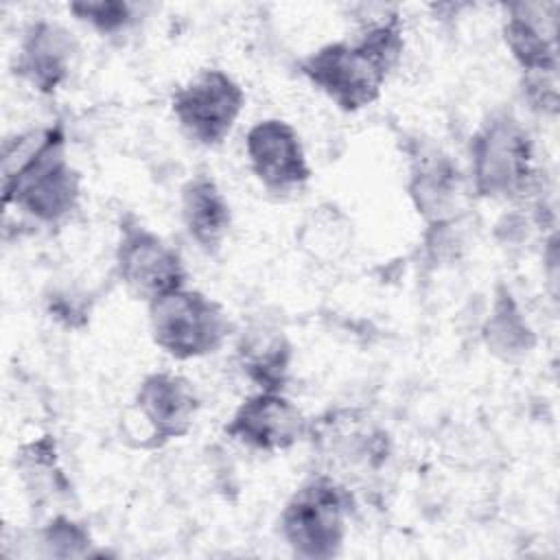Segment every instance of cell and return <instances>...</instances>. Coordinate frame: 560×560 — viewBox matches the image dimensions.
Here are the masks:
<instances>
[{"label":"cell","instance_id":"obj_1","mask_svg":"<svg viewBox=\"0 0 560 560\" xmlns=\"http://www.w3.org/2000/svg\"><path fill=\"white\" fill-rule=\"evenodd\" d=\"M2 206L42 225H59L81 203V173L68 158L61 120L20 131L2 144Z\"/></svg>","mask_w":560,"mask_h":560},{"label":"cell","instance_id":"obj_2","mask_svg":"<svg viewBox=\"0 0 560 560\" xmlns=\"http://www.w3.org/2000/svg\"><path fill=\"white\" fill-rule=\"evenodd\" d=\"M472 197L523 201L538 188L536 147L525 125L505 109L488 114L468 142Z\"/></svg>","mask_w":560,"mask_h":560},{"label":"cell","instance_id":"obj_3","mask_svg":"<svg viewBox=\"0 0 560 560\" xmlns=\"http://www.w3.org/2000/svg\"><path fill=\"white\" fill-rule=\"evenodd\" d=\"M352 512V488L324 470H315L306 475L284 501L278 529L293 556L328 560L341 553Z\"/></svg>","mask_w":560,"mask_h":560},{"label":"cell","instance_id":"obj_4","mask_svg":"<svg viewBox=\"0 0 560 560\" xmlns=\"http://www.w3.org/2000/svg\"><path fill=\"white\" fill-rule=\"evenodd\" d=\"M151 341L175 361L203 359L223 348L232 335L225 306L188 284L147 304Z\"/></svg>","mask_w":560,"mask_h":560},{"label":"cell","instance_id":"obj_5","mask_svg":"<svg viewBox=\"0 0 560 560\" xmlns=\"http://www.w3.org/2000/svg\"><path fill=\"white\" fill-rule=\"evenodd\" d=\"M306 440L324 462V472L341 479L346 475H376L389 459L392 440L365 409L328 407L308 418Z\"/></svg>","mask_w":560,"mask_h":560},{"label":"cell","instance_id":"obj_6","mask_svg":"<svg viewBox=\"0 0 560 560\" xmlns=\"http://www.w3.org/2000/svg\"><path fill=\"white\" fill-rule=\"evenodd\" d=\"M201 398L192 381L168 370L142 376L127 409L125 433L136 448H162L186 438L199 416Z\"/></svg>","mask_w":560,"mask_h":560},{"label":"cell","instance_id":"obj_7","mask_svg":"<svg viewBox=\"0 0 560 560\" xmlns=\"http://www.w3.org/2000/svg\"><path fill=\"white\" fill-rule=\"evenodd\" d=\"M298 72L346 114L381 98L389 72L352 37L326 42L298 61Z\"/></svg>","mask_w":560,"mask_h":560},{"label":"cell","instance_id":"obj_8","mask_svg":"<svg viewBox=\"0 0 560 560\" xmlns=\"http://www.w3.org/2000/svg\"><path fill=\"white\" fill-rule=\"evenodd\" d=\"M114 269L122 287L147 304L188 282L182 254L131 212L122 214L118 221Z\"/></svg>","mask_w":560,"mask_h":560},{"label":"cell","instance_id":"obj_9","mask_svg":"<svg viewBox=\"0 0 560 560\" xmlns=\"http://www.w3.org/2000/svg\"><path fill=\"white\" fill-rule=\"evenodd\" d=\"M245 107L241 83L221 68H201L171 94V114L199 147H221Z\"/></svg>","mask_w":560,"mask_h":560},{"label":"cell","instance_id":"obj_10","mask_svg":"<svg viewBox=\"0 0 560 560\" xmlns=\"http://www.w3.org/2000/svg\"><path fill=\"white\" fill-rule=\"evenodd\" d=\"M407 195L427 230L455 228L472 199L468 175L440 149H418L411 155Z\"/></svg>","mask_w":560,"mask_h":560},{"label":"cell","instance_id":"obj_11","mask_svg":"<svg viewBox=\"0 0 560 560\" xmlns=\"http://www.w3.org/2000/svg\"><path fill=\"white\" fill-rule=\"evenodd\" d=\"M308 418L284 392L256 389L245 396L223 431L225 435L256 453H284L306 440Z\"/></svg>","mask_w":560,"mask_h":560},{"label":"cell","instance_id":"obj_12","mask_svg":"<svg viewBox=\"0 0 560 560\" xmlns=\"http://www.w3.org/2000/svg\"><path fill=\"white\" fill-rule=\"evenodd\" d=\"M245 158L256 182L273 195L295 192L313 177L298 129L282 118H262L247 129Z\"/></svg>","mask_w":560,"mask_h":560},{"label":"cell","instance_id":"obj_13","mask_svg":"<svg viewBox=\"0 0 560 560\" xmlns=\"http://www.w3.org/2000/svg\"><path fill=\"white\" fill-rule=\"evenodd\" d=\"M79 39L61 22L37 18L20 35L13 55V74L42 96L59 92L79 59Z\"/></svg>","mask_w":560,"mask_h":560},{"label":"cell","instance_id":"obj_14","mask_svg":"<svg viewBox=\"0 0 560 560\" xmlns=\"http://www.w3.org/2000/svg\"><path fill=\"white\" fill-rule=\"evenodd\" d=\"M503 44L523 74L558 72V4L510 2L503 4Z\"/></svg>","mask_w":560,"mask_h":560},{"label":"cell","instance_id":"obj_15","mask_svg":"<svg viewBox=\"0 0 560 560\" xmlns=\"http://www.w3.org/2000/svg\"><path fill=\"white\" fill-rule=\"evenodd\" d=\"M179 221L188 238L206 254H217L232 232V206L208 173L190 175L179 188Z\"/></svg>","mask_w":560,"mask_h":560},{"label":"cell","instance_id":"obj_16","mask_svg":"<svg viewBox=\"0 0 560 560\" xmlns=\"http://www.w3.org/2000/svg\"><path fill=\"white\" fill-rule=\"evenodd\" d=\"M293 343L284 330L271 324H252L234 346L238 372L256 387L284 392L293 368Z\"/></svg>","mask_w":560,"mask_h":560},{"label":"cell","instance_id":"obj_17","mask_svg":"<svg viewBox=\"0 0 560 560\" xmlns=\"http://www.w3.org/2000/svg\"><path fill=\"white\" fill-rule=\"evenodd\" d=\"M481 339L490 354L514 361L529 354L536 346V332L529 326L521 304L505 284H497L488 315L481 324Z\"/></svg>","mask_w":560,"mask_h":560},{"label":"cell","instance_id":"obj_18","mask_svg":"<svg viewBox=\"0 0 560 560\" xmlns=\"http://www.w3.org/2000/svg\"><path fill=\"white\" fill-rule=\"evenodd\" d=\"M13 468L33 501L68 490V481L59 466L57 442L48 433L20 444L13 453Z\"/></svg>","mask_w":560,"mask_h":560},{"label":"cell","instance_id":"obj_19","mask_svg":"<svg viewBox=\"0 0 560 560\" xmlns=\"http://www.w3.org/2000/svg\"><path fill=\"white\" fill-rule=\"evenodd\" d=\"M300 247L317 260L341 258L352 241V223L335 206L313 208L308 219L300 225Z\"/></svg>","mask_w":560,"mask_h":560},{"label":"cell","instance_id":"obj_20","mask_svg":"<svg viewBox=\"0 0 560 560\" xmlns=\"http://www.w3.org/2000/svg\"><path fill=\"white\" fill-rule=\"evenodd\" d=\"M35 542L44 558H88L96 553L88 525L68 514H55L42 525L35 532Z\"/></svg>","mask_w":560,"mask_h":560},{"label":"cell","instance_id":"obj_21","mask_svg":"<svg viewBox=\"0 0 560 560\" xmlns=\"http://www.w3.org/2000/svg\"><path fill=\"white\" fill-rule=\"evenodd\" d=\"M68 13L94 33L116 37L138 24L142 7L127 0H77L68 2Z\"/></svg>","mask_w":560,"mask_h":560},{"label":"cell","instance_id":"obj_22","mask_svg":"<svg viewBox=\"0 0 560 560\" xmlns=\"http://www.w3.org/2000/svg\"><path fill=\"white\" fill-rule=\"evenodd\" d=\"M558 72L556 74H523L521 92L527 105L538 114L556 116L558 112Z\"/></svg>","mask_w":560,"mask_h":560}]
</instances>
